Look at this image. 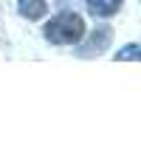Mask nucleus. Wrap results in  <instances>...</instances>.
Masks as SVG:
<instances>
[{
    "label": "nucleus",
    "instance_id": "f257e3e1",
    "mask_svg": "<svg viewBox=\"0 0 141 146\" xmlns=\"http://www.w3.org/2000/svg\"><path fill=\"white\" fill-rule=\"evenodd\" d=\"M85 34H88V25L76 11H62L54 20H48V25H45V39L54 45H73Z\"/></svg>",
    "mask_w": 141,
    "mask_h": 146
},
{
    "label": "nucleus",
    "instance_id": "f03ea898",
    "mask_svg": "<svg viewBox=\"0 0 141 146\" xmlns=\"http://www.w3.org/2000/svg\"><path fill=\"white\" fill-rule=\"evenodd\" d=\"M110 39H113V28L110 25H99V28H93V34L85 39V45L79 48V56H96L102 54V51H107V45H110Z\"/></svg>",
    "mask_w": 141,
    "mask_h": 146
},
{
    "label": "nucleus",
    "instance_id": "7ed1b4c3",
    "mask_svg": "<svg viewBox=\"0 0 141 146\" xmlns=\"http://www.w3.org/2000/svg\"><path fill=\"white\" fill-rule=\"evenodd\" d=\"M122 6H124V0H88V11L93 17H99V20L113 17Z\"/></svg>",
    "mask_w": 141,
    "mask_h": 146
},
{
    "label": "nucleus",
    "instance_id": "20e7f679",
    "mask_svg": "<svg viewBox=\"0 0 141 146\" xmlns=\"http://www.w3.org/2000/svg\"><path fill=\"white\" fill-rule=\"evenodd\" d=\"M17 11L26 20H40L45 17L48 6H45V0H17Z\"/></svg>",
    "mask_w": 141,
    "mask_h": 146
},
{
    "label": "nucleus",
    "instance_id": "39448f33",
    "mask_svg": "<svg viewBox=\"0 0 141 146\" xmlns=\"http://www.w3.org/2000/svg\"><path fill=\"white\" fill-rule=\"evenodd\" d=\"M116 59H138V45H127L122 54H116Z\"/></svg>",
    "mask_w": 141,
    "mask_h": 146
}]
</instances>
